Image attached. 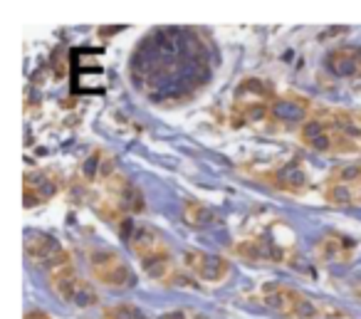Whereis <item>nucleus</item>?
Listing matches in <instances>:
<instances>
[{
	"label": "nucleus",
	"instance_id": "f257e3e1",
	"mask_svg": "<svg viewBox=\"0 0 361 319\" xmlns=\"http://www.w3.org/2000/svg\"><path fill=\"white\" fill-rule=\"evenodd\" d=\"M300 141L326 156H361V124L346 112H322L307 116L300 126Z\"/></svg>",
	"mask_w": 361,
	"mask_h": 319
},
{
	"label": "nucleus",
	"instance_id": "f03ea898",
	"mask_svg": "<svg viewBox=\"0 0 361 319\" xmlns=\"http://www.w3.org/2000/svg\"><path fill=\"white\" fill-rule=\"evenodd\" d=\"M119 225L121 235L129 243L131 253L136 255L146 277H151L154 282H173L180 265L176 267V258L171 255L164 235L151 228V225L131 223L129 218H124Z\"/></svg>",
	"mask_w": 361,
	"mask_h": 319
},
{
	"label": "nucleus",
	"instance_id": "7ed1b4c3",
	"mask_svg": "<svg viewBox=\"0 0 361 319\" xmlns=\"http://www.w3.org/2000/svg\"><path fill=\"white\" fill-rule=\"evenodd\" d=\"M255 302L287 319H349V312L324 299H314L302 289L280 282H265L255 292Z\"/></svg>",
	"mask_w": 361,
	"mask_h": 319
},
{
	"label": "nucleus",
	"instance_id": "20e7f679",
	"mask_svg": "<svg viewBox=\"0 0 361 319\" xmlns=\"http://www.w3.org/2000/svg\"><path fill=\"white\" fill-rule=\"evenodd\" d=\"M277 95L272 85L260 77H245L238 85L233 97V112L235 121L243 124H257V121H270V109L275 104Z\"/></svg>",
	"mask_w": 361,
	"mask_h": 319
},
{
	"label": "nucleus",
	"instance_id": "39448f33",
	"mask_svg": "<svg viewBox=\"0 0 361 319\" xmlns=\"http://www.w3.org/2000/svg\"><path fill=\"white\" fill-rule=\"evenodd\" d=\"M87 267L90 275L99 287L114 289V292H124L136 284V275L131 265L111 248H94L87 255Z\"/></svg>",
	"mask_w": 361,
	"mask_h": 319
},
{
	"label": "nucleus",
	"instance_id": "423d86ee",
	"mask_svg": "<svg viewBox=\"0 0 361 319\" xmlns=\"http://www.w3.org/2000/svg\"><path fill=\"white\" fill-rule=\"evenodd\" d=\"M47 279H50V289L57 299H62L65 304H72V307L80 309H90L94 304H99V294H97V287L92 282H87L80 272H77L75 263L60 265V267L50 270L47 272Z\"/></svg>",
	"mask_w": 361,
	"mask_h": 319
},
{
	"label": "nucleus",
	"instance_id": "0eeeda50",
	"mask_svg": "<svg viewBox=\"0 0 361 319\" xmlns=\"http://www.w3.org/2000/svg\"><path fill=\"white\" fill-rule=\"evenodd\" d=\"M180 267L186 270L193 279H201L208 284H221L231 275V263L223 255H213L206 250H186L180 255Z\"/></svg>",
	"mask_w": 361,
	"mask_h": 319
},
{
	"label": "nucleus",
	"instance_id": "6e6552de",
	"mask_svg": "<svg viewBox=\"0 0 361 319\" xmlns=\"http://www.w3.org/2000/svg\"><path fill=\"white\" fill-rule=\"evenodd\" d=\"M25 255L35 265L45 267L47 272L60 265L72 263V255L67 253V248L50 233H42V230H30L25 235Z\"/></svg>",
	"mask_w": 361,
	"mask_h": 319
},
{
	"label": "nucleus",
	"instance_id": "1a4fd4ad",
	"mask_svg": "<svg viewBox=\"0 0 361 319\" xmlns=\"http://www.w3.org/2000/svg\"><path fill=\"white\" fill-rule=\"evenodd\" d=\"M233 255L247 260V263H265V265H282L290 260L285 243L267 238V235H252L233 245Z\"/></svg>",
	"mask_w": 361,
	"mask_h": 319
},
{
	"label": "nucleus",
	"instance_id": "9d476101",
	"mask_svg": "<svg viewBox=\"0 0 361 319\" xmlns=\"http://www.w3.org/2000/svg\"><path fill=\"white\" fill-rule=\"evenodd\" d=\"M62 188V179L50 169H35L25 174V183H23V195H25V208H35V205L50 200Z\"/></svg>",
	"mask_w": 361,
	"mask_h": 319
},
{
	"label": "nucleus",
	"instance_id": "9b49d317",
	"mask_svg": "<svg viewBox=\"0 0 361 319\" xmlns=\"http://www.w3.org/2000/svg\"><path fill=\"white\" fill-rule=\"evenodd\" d=\"M104 191H106V200H109L119 213L131 215V213L144 210V195H141V191L136 188L126 176H121L119 171L106 181Z\"/></svg>",
	"mask_w": 361,
	"mask_h": 319
},
{
	"label": "nucleus",
	"instance_id": "f8f14e48",
	"mask_svg": "<svg viewBox=\"0 0 361 319\" xmlns=\"http://www.w3.org/2000/svg\"><path fill=\"white\" fill-rule=\"evenodd\" d=\"M356 255V240L341 233H326L314 243V258L322 265H346Z\"/></svg>",
	"mask_w": 361,
	"mask_h": 319
},
{
	"label": "nucleus",
	"instance_id": "ddd939ff",
	"mask_svg": "<svg viewBox=\"0 0 361 319\" xmlns=\"http://www.w3.org/2000/svg\"><path fill=\"white\" fill-rule=\"evenodd\" d=\"M312 109V104L300 95H285L277 97L275 104L270 109V121H277V124H305V114Z\"/></svg>",
	"mask_w": 361,
	"mask_h": 319
},
{
	"label": "nucleus",
	"instance_id": "4468645a",
	"mask_svg": "<svg viewBox=\"0 0 361 319\" xmlns=\"http://www.w3.org/2000/svg\"><path fill=\"white\" fill-rule=\"evenodd\" d=\"M326 70L336 77H361V47H336L326 55Z\"/></svg>",
	"mask_w": 361,
	"mask_h": 319
},
{
	"label": "nucleus",
	"instance_id": "2eb2a0df",
	"mask_svg": "<svg viewBox=\"0 0 361 319\" xmlns=\"http://www.w3.org/2000/svg\"><path fill=\"white\" fill-rule=\"evenodd\" d=\"M114 174H116L114 159H111L109 154H104V151H94V154L87 156L85 164H82V179H85L87 183L104 186Z\"/></svg>",
	"mask_w": 361,
	"mask_h": 319
},
{
	"label": "nucleus",
	"instance_id": "dca6fc26",
	"mask_svg": "<svg viewBox=\"0 0 361 319\" xmlns=\"http://www.w3.org/2000/svg\"><path fill=\"white\" fill-rule=\"evenodd\" d=\"M265 181L270 186H275V188L285 191V193H302L307 188V176L297 164L282 166L280 171H272V174L265 176Z\"/></svg>",
	"mask_w": 361,
	"mask_h": 319
},
{
	"label": "nucleus",
	"instance_id": "f3484780",
	"mask_svg": "<svg viewBox=\"0 0 361 319\" xmlns=\"http://www.w3.org/2000/svg\"><path fill=\"white\" fill-rule=\"evenodd\" d=\"M183 220H186L191 228H208V225L216 223V213H213L206 203L188 200V203L183 205Z\"/></svg>",
	"mask_w": 361,
	"mask_h": 319
},
{
	"label": "nucleus",
	"instance_id": "a211bd4d",
	"mask_svg": "<svg viewBox=\"0 0 361 319\" xmlns=\"http://www.w3.org/2000/svg\"><path fill=\"white\" fill-rule=\"evenodd\" d=\"M324 198H326V203H331L334 208H354V186L329 183V181H326Z\"/></svg>",
	"mask_w": 361,
	"mask_h": 319
},
{
	"label": "nucleus",
	"instance_id": "6ab92c4d",
	"mask_svg": "<svg viewBox=\"0 0 361 319\" xmlns=\"http://www.w3.org/2000/svg\"><path fill=\"white\" fill-rule=\"evenodd\" d=\"M329 183H346V186H361V161L341 164L331 171Z\"/></svg>",
	"mask_w": 361,
	"mask_h": 319
},
{
	"label": "nucleus",
	"instance_id": "aec40b11",
	"mask_svg": "<svg viewBox=\"0 0 361 319\" xmlns=\"http://www.w3.org/2000/svg\"><path fill=\"white\" fill-rule=\"evenodd\" d=\"M99 319H146V314L141 312L136 304L129 302H119V304H111L102 312Z\"/></svg>",
	"mask_w": 361,
	"mask_h": 319
},
{
	"label": "nucleus",
	"instance_id": "412c9836",
	"mask_svg": "<svg viewBox=\"0 0 361 319\" xmlns=\"http://www.w3.org/2000/svg\"><path fill=\"white\" fill-rule=\"evenodd\" d=\"M23 319H52V317L47 312H42V309H30V312H25Z\"/></svg>",
	"mask_w": 361,
	"mask_h": 319
},
{
	"label": "nucleus",
	"instance_id": "4be33fe9",
	"mask_svg": "<svg viewBox=\"0 0 361 319\" xmlns=\"http://www.w3.org/2000/svg\"><path fill=\"white\" fill-rule=\"evenodd\" d=\"M354 208H361V186H354Z\"/></svg>",
	"mask_w": 361,
	"mask_h": 319
}]
</instances>
